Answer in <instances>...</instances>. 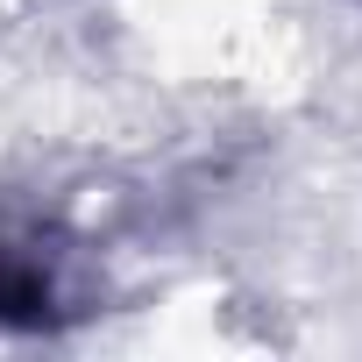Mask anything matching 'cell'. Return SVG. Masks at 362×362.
<instances>
[{
	"label": "cell",
	"instance_id": "cell-1",
	"mask_svg": "<svg viewBox=\"0 0 362 362\" xmlns=\"http://www.w3.org/2000/svg\"><path fill=\"white\" fill-rule=\"evenodd\" d=\"M57 320V291H50V270L0 249V327H50Z\"/></svg>",
	"mask_w": 362,
	"mask_h": 362
}]
</instances>
